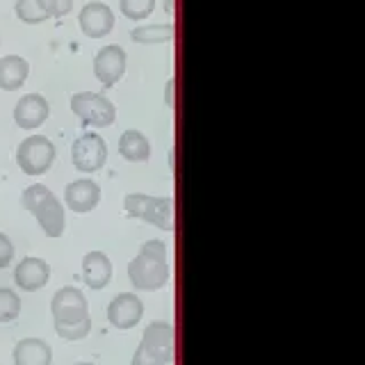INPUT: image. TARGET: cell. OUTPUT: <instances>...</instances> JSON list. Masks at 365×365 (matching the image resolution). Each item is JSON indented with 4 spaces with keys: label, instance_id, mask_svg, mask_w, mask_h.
I'll use <instances>...</instances> for the list:
<instances>
[{
    "label": "cell",
    "instance_id": "cell-1",
    "mask_svg": "<svg viewBox=\"0 0 365 365\" xmlns=\"http://www.w3.org/2000/svg\"><path fill=\"white\" fill-rule=\"evenodd\" d=\"M169 277L171 272L167 262V247L163 240H148L128 262V279L133 288L140 292H155L165 288Z\"/></svg>",
    "mask_w": 365,
    "mask_h": 365
},
{
    "label": "cell",
    "instance_id": "cell-2",
    "mask_svg": "<svg viewBox=\"0 0 365 365\" xmlns=\"http://www.w3.org/2000/svg\"><path fill=\"white\" fill-rule=\"evenodd\" d=\"M21 205L41 226V231L48 237H60L66 226V212L62 201L43 185V182H34V185L26 187L21 194Z\"/></svg>",
    "mask_w": 365,
    "mask_h": 365
},
{
    "label": "cell",
    "instance_id": "cell-3",
    "mask_svg": "<svg viewBox=\"0 0 365 365\" xmlns=\"http://www.w3.org/2000/svg\"><path fill=\"white\" fill-rule=\"evenodd\" d=\"M174 361V327L165 319L148 322L130 365H171Z\"/></svg>",
    "mask_w": 365,
    "mask_h": 365
},
{
    "label": "cell",
    "instance_id": "cell-4",
    "mask_svg": "<svg viewBox=\"0 0 365 365\" xmlns=\"http://www.w3.org/2000/svg\"><path fill=\"white\" fill-rule=\"evenodd\" d=\"M123 208L128 215H133L135 220H142L146 224L160 228V231H167V233L174 231V201L169 197H151V194L133 192V194H125Z\"/></svg>",
    "mask_w": 365,
    "mask_h": 365
},
{
    "label": "cell",
    "instance_id": "cell-5",
    "mask_svg": "<svg viewBox=\"0 0 365 365\" xmlns=\"http://www.w3.org/2000/svg\"><path fill=\"white\" fill-rule=\"evenodd\" d=\"M57 148L46 135H30L16 148V165L26 176H43L55 163Z\"/></svg>",
    "mask_w": 365,
    "mask_h": 365
},
{
    "label": "cell",
    "instance_id": "cell-6",
    "mask_svg": "<svg viewBox=\"0 0 365 365\" xmlns=\"http://www.w3.org/2000/svg\"><path fill=\"white\" fill-rule=\"evenodd\" d=\"M71 110L76 117L91 128H108L117 121V108L106 94L96 91H78L71 96Z\"/></svg>",
    "mask_w": 365,
    "mask_h": 365
},
{
    "label": "cell",
    "instance_id": "cell-7",
    "mask_svg": "<svg viewBox=\"0 0 365 365\" xmlns=\"http://www.w3.org/2000/svg\"><path fill=\"white\" fill-rule=\"evenodd\" d=\"M51 313L55 324H78L89 317V304L87 297L80 292L73 285H64L60 288L51 299Z\"/></svg>",
    "mask_w": 365,
    "mask_h": 365
},
{
    "label": "cell",
    "instance_id": "cell-8",
    "mask_svg": "<svg viewBox=\"0 0 365 365\" xmlns=\"http://www.w3.org/2000/svg\"><path fill=\"white\" fill-rule=\"evenodd\" d=\"M73 167L83 174H94L108 163V144L98 133L80 135L71 146Z\"/></svg>",
    "mask_w": 365,
    "mask_h": 365
},
{
    "label": "cell",
    "instance_id": "cell-9",
    "mask_svg": "<svg viewBox=\"0 0 365 365\" xmlns=\"http://www.w3.org/2000/svg\"><path fill=\"white\" fill-rule=\"evenodd\" d=\"M128 66V55L117 43L103 46L94 57V76L103 87L117 85Z\"/></svg>",
    "mask_w": 365,
    "mask_h": 365
},
{
    "label": "cell",
    "instance_id": "cell-10",
    "mask_svg": "<svg viewBox=\"0 0 365 365\" xmlns=\"http://www.w3.org/2000/svg\"><path fill=\"white\" fill-rule=\"evenodd\" d=\"M144 317V302L135 292L117 294L108 306V319L114 329L128 331L135 329Z\"/></svg>",
    "mask_w": 365,
    "mask_h": 365
},
{
    "label": "cell",
    "instance_id": "cell-11",
    "mask_svg": "<svg viewBox=\"0 0 365 365\" xmlns=\"http://www.w3.org/2000/svg\"><path fill=\"white\" fill-rule=\"evenodd\" d=\"M48 114H51L48 101H46V96L37 94V91L23 94L14 106V121L23 130L39 128V125L48 119Z\"/></svg>",
    "mask_w": 365,
    "mask_h": 365
},
{
    "label": "cell",
    "instance_id": "cell-12",
    "mask_svg": "<svg viewBox=\"0 0 365 365\" xmlns=\"http://www.w3.org/2000/svg\"><path fill=\"white\" fill-rule=\"evenodd\" d=\"M64 203L68 210H73L78 215H87L91 210H96V205L101 203L98 182L91 178H78L73 182H68L64 187Z\"/></svg>",
    "mask_w": 365,
    "mask_h": 365
},
{
    "label": "cell",
    "instance_id": "cell-13",
    "mask_svg": "<svg viewBox=\"0 0 365 365\" xmlns=\"http://www.w3.org/2000/svg\"><path fill=\"white\" fill-rule=\"evenodd\" d=\"M80 30L89 39L108 37L114 30V11L106 3H87L78 14Z\"/></svg>",
    "mask_w": 365,
    "mask_h": 365
},
{
    "label": "cell",
    "instance_id": "cell-14",
    "mask_svg": "<svg viewBox=\"0 0 365 365\" xmlns=\"http://www.w3.org/2000/svg\"><path fill=\"white\" fill-rule=\"evenodd\" d=\"M51 281V265L43 258L28 256L14 269V283L23 292H37Z\"/></svg>",
    "mask_w": 365,
    "mask_h": 365
},
{
    "label": "cell",
    "instance_id": "cell-15",
    "mask_svg": "<svg viewBox=\"0 0 365 365\" xmlns=\"http://www.w3.org/2000/svg\"><path fill=\"white\" fill-rule=\"evenodd\" d=\"M112 260L103 251H89L83 258V281L89 290H103L112 281Z\"/></svg>",
    "mask_w": 365,
    "mask_h": 365
},
{
    "label": "cell",
    "instance_id": "cell-16",
    "mask_svg": "<svg viewBox=\"0 0 365 365\" xmlns=\"http://www.w3.org/2000/svg\"><path fill=\"white\" fill-rule=\"evenodd\" d=\"M14 365H53V349L41 338H23L11 351Z\"/></svg>",
    "mask_w": 365,
    "mask_h": 365
},
{
    "label": "cell",
    "instance_id": "cell-17",
    "mask_svg": "<svg viewBox=\"0 0 365 365\" xmlns=\"http://www.w3.org/2000/svg\"><path fill=\"white\" fill-rule=\"evenodd\" d=\"M30 76V64L21 55H5L0 57V89L16 91L26 85Z\"/></svg>",
    "mask_w": 365,
    "mask_h": 365
},
{
    "label": "cell",
    "instance_id": "cell-18",
    "mask_svg": "<svg viewBox=\"0 0 365 365\" xmlns=\"http://www.w3.org/2000/svg\"><path fill=\"white\" fill-rule=\"evenodd\" d=\"M119 155L128 163H146L151 158V142L142 130H123L119 137Z\"/></svg>",
    "mask_w": 365,
    "mask_h": 365
},
{
    "label": "cell",
    "instance_id": "cell-19",
    "mask_svg": "<svg viewBox=\"0 0 365 365\" xmlns=\"http://www.w3.org/2000/svg\"><path fill=\"white\" fill-rule=\"evenodd\" d=\"M130 39L135 43H167L174 39V23H146V26H137L130 32Z\"/></svg>",
    "mask_w": 365,
    "mask_h": 365
},
{
    "label": "cell",
    "instance_id": "cell-20",
    "mask_svg": "<svg viewBox=\"0 0 365 365\" xmlns=\"http://www.w3.org/2000/svg\"><path fill=\"white\" fill-rule=\"evenodd\" d=\"M19 315H21V297L9 288H0V324L14 322Z\"/></svg>",
    "mask_w": 365,
    "mask_h": 365
},
{
    "label": "cell",
    "instance_id": "cell-21",
    "mask_svg": "<svg viewBox=\"0 0 365 365\" xmlns=\"http://www.w3.org/2000/svg\"><path fill=\"white\" fill-rule=\"evenodd\" d=\"M14 11L19 21L28 23V26H39V23L48 21V16H46V11L39 7L37 0H16Z\"/></svg>",
    "mask_w": 365,
    "mask_h": 365
},
{
    "label": "cell",
    "instance_id": "cell-22",
    "mask_svg": "<svg viewBox=\"0 0 365 365\" xmlns=\"http://www.w3.org/2000/svg\"><path fill=\"white\" fill-rule=\"evenodd\" d=\"M121 14L130 21H144L153 14L155 0H119Z\"/></svg>",
    "mask_w": 365,
    "mask_h": 365
},
{
    "label": "cell",
    "instance_id": "cell-23",
    "mask_svg": "<svg viewBox=\"0 0 365 365\" xmlns=\"http://www.w3.org/2000/svg\"><path fill=\"white\" fill-rule=\"evenodd\" d=\"M89 331H91V317L83 319V322H78V324H55V334L60 336L62 340H83L89 336Z\"/></svg>",
    "mask_w": 365,
    "mask_h": 365
},
{
    "label": "cell",
    "instance_id": "cell-24",
    "mask_svg": "<svg viewBox=\"0 0 365 365\" xmlns=\"http://www.w3.org/2000/svg\"><path fill=\"white\" fill-rule=\"evenodd\" d=\"M37 3L46 11V16H48V19L66 16L68 11H71V7H73V0H37Z\"/></svg>",
    "mask_w": 365,
    "mask_h": 365
},
{
    "label": "cell",
    "instance_id": "cell-25",
    "mask_svg": "<svg viewBox=\"0 0 365 365\" xmlns=\"http://www.w3.org/2000/svg\"><path fill=\"white\" fill-rule=\"evenodd\" d=\"M11 260H14V242L0 231V269L9 267Z\"/></svg>",
    "mask_w": 365,
    "mask_h": 365
},
{
    "label": "cell",
    "instance_id": "cell-26",
    "mask_svg": "<svg viewBox=\"0 0 365 365\" xmlns=\"http://www.w3.org/2000/svg\"><path fill=\"white\" fill-rule=\"evenodd\" d=\"M174 85L176 83H174V78H171L169 83H167V106L169 108H174Z\"/></svg>",
    "mask_w": 365,
    "mask_h": 365
},
{
    "label": "cell",
    "instance_id": "cell-27",
    "mask_svg": "<svg viewBox=\"0 0 365 365\" xmlns=\"http://www.w3.org/2000/svg\"><path fill=\"white\" fill-rule=\"evenodd\" d=\"M165 9L167 14H174V0H165Z\"/></svg>",
    "mask_w": 365,
    "mask_h": 365
},
{
    "label": "cell",
    "instance_id": "cell-28",
    "mask_svg": "<svg viewBox=\"0 0 365 365\" xmlns=\"http://www.w3.org/2000/svg\"><path fill=\"white\" fill-rule=\"evenodd\" d=\"M76 365H94V363H76Z\"/></svg>",
    "mask_w": 365,
    "mask_h": 365
}]
</instances>
